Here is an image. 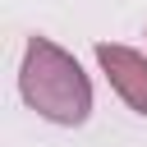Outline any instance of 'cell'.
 <instances>
[{
    "mask_svg": "<svg viewBox=\"0 0 147 147\" xmlns=\"http://www.w3.org/2000/svg\"><path fill=\"white\" fill-rule=\"evenodd\" d=\"M18 92L51 124L74 129L92 115V83L83 74V64L64 46H55L51 37H28L23 64H18Z\"/></svg>",
    "mask_w": 147,
    "mask_h": 147,
    "instance_id": "6da1fadb",
    "label": "cell"
},
{
    "mask_svg": "<svg viewBox=\"0 0 147 147\" xmlns=\"http://www.w3.org/2000/svg\"><path fill=\"white\" fill-rule=\"evenodd\" d=\"M96 64L133 115H147V55L119 41H96Z\"/></svg>",
    "mask_w": 147,
    "mask_h": 147,
    "instance_id": "7a4b0ae2",
    "label": "cell"
}]
</instances>
